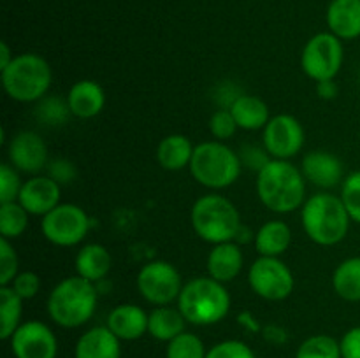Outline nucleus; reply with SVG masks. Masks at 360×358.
Instances as JSON below:
<instances>
[{"instance_id":"nucleus-1","label":"nucleus","mask_w":360,"mask_h":358,"mask_svg":"<svg viewBox=\"0 0 360 358\" xmlns=\"http://www.w3.org/2000/svg\"><path fill=\"white\" fill-rule=\"evenodd\" d=\"M306 178L290 160H273L257 174V195L269 211L294 213L306 202Z\"/></svg>"},{"instance_id":"nucleus-2","label":"nucleus","mask_w":360,"mask_h":358,"mask_svg":"<svg viewBox=\"0 0 360 358\" xmlns=\"http://www.w3.org/2000/svg\"><path fill=\"white\" fill-rule=\"evenodd\" d=\"M301 223L315 244L329 248L347 237L352 218L340 195L319 192L302 204Z\"/></svg>"},{"instance_id":"nucleus-3","label":"nucleus","mask_w":360,"mask_h":358,"mask_svg":"<svg viewBox=\"0 0 360 358\" xmlns=\"http://www.w3.org/2000/svg\"><path fill=\"white\" fill-rule=\"evenodd\" d=\"M98 291L95 283L81 276H70L60 281L48 295V314L62 329L83 326L95 314Z\"/></svg>"},{"instance_id":"nucleus-4","label":"nucleus","mask_w":360,"mask_h":358,"mask_svg":"<svg viewBox=\"0 0 360 358\" xmlns=\"http://www.w3.org/2000/svg\"><path fill=\"white\" fill-rule=\"evenodd\" d=\"M231 295L224 283L213 277H193L185 283L178 298V309L192 325H217L231 311Z\"/></svg>"},{"instance_id":"nucleus-5","label":"nucleus","mask_w":360,"mask_h":358,"mask_svg":"<svg viewBox=\"0 0 360 358\" xmlns=\"http://www.w3.org/2000/svg\"><path fill=\"white\" fill-rule=\"evenodd\" d=\"M190 223L197 237L213 246L236 241L243 228L238 207L218 193H207L193 202Z\"/></svg>"},{"instance_id":"nucleus-6","label":"nucleus","mask_w":360,"mask_h":358,"mask_svg":"<svg viewBox=\"0 0 360 358\" xmlns=\"http://www.w3.org/2000/svg\"><path fill=\"white\" fill-rule=\"evenodd\" d=\"M2 88L7 97L21 104L39 102L46 97L53 81L49 63L37 53H21L0 70Z\"/></svg>"},{"instance_id":"nucleus-7","label":"nucleus","mask_w":360,"mask_h":358,"mask_svg":"<svg viewBox=\"0 0 360 358\" xmlns=\"http://www.w3.org/2000/svg\"><path fill=\"white\" fill-rule=\"evenodd\" d=\"M190 174L199 185L210 190H225L234 185L241 174V158L221 140L197 144L190 161Z\"/></svg>"},{"instance_id":"nucleus-8","label":"nucleus","mask_w":360,"mask_h":358,"mask_svg":"<svg viewBox=\"0 0 360 358\" xmlns=\"http://www.w3.org/2000/svg\"><path fill=\"white\" fill-rule=\"evenodd\" d=\"M343 41L330 32L315 34L304 44L301 53V67L309 79H334L343 67Z\"/></svg>"},{"instance_id":"nucleus-9","label":"nucleus","mask_w":360,"mask_h":358,"mask_svg":"<svg viewBox=\"0 0 360 358\" xmlns=\"http://www.w3.org/2000/svg\"><path fill=\"white\" fill-rule=\"evenodd\" d=\"M91 220L77 204H58L51 213L42 216L41 230L46 241L60 248L81 244L88 235Z\"/></svg>"},{"instance_id":"nucleus-10","label":"nucleus","mask_w":360,"mask_h":358,"mask_svg":"<svg viewBox=\"0 0 360 358\" xmlns=\"http://www.w3.org/2000/svg\"><path fill=\"white\" fill-rule=\"evenodd\" d=\"M248 284L264 300L280 302L292 295L295 277L290 267L278 256H259L250 265Z\"/></svg>"},{"instance_id":"nucleus-11","label":"nucleus","mask_w":360,"mask_h":358,"mask_svg":"<svg viewBox=\"0 0 360 358\" xmlns=\"http://www.w3.org/2000/svg\"><path fill=\"white\" fill-rule=\"evenodd\" d=\"M136 284L141 297L153 305H169L178 302L179 293L185 286L179 270L165 260H153L146 263L137 274Z\"/></svg>"},{"instance_id":"nucleus-12","label":"nucleus","mask_w":360,"mask_h":358,"mask_svg":"<svg viewBox=\"0 0 360 358\" xmlns=\"http://www.w3.org/2000/svg\"><path fill=\"white\" fill-rule=\"evenodd\" d=\"M262 146L271 158L290 160L304 146V128L292 114H276L264 126Z\"/></svg>"},{"instance_id":"nucleus-13","label":"nucleus","mask_w":360,"mask_h":358,"mask_svg":"<svg viewBox=\"0 0 360 358\" xmlns=\"http://www.w3.org/2000/svg\"><path fill=\"white\" fill-rule=\"evenodd\" d=\"M9 343L14 358H56L58 354L55 332L39 319L21 323Z\"/></svg>"},{"instance_id":"nucleus-14","label":"nucleus","mask_w":360,"mask_h":358,"mask_svg":"<svg viewBox=\"0 0 360 358\" xmlns=\"http://www.w3.org/2000/svg\"><path fill=\"white\" fill-rule=\"evenodd\" d=\"M7 157L9 164L25 174L37 175L48 167V146L44 139L32 130H23L9 140Z\"/></svg>"},{"instance_id":"nucleus-15","label":"nucleus","mask_w":360,"mask_h":358,"mask_svg":"<svg viewBox=\"0 0 360 358\" xmlns=\"http://www.w3.org/2000/svg\"><path fill=\"white\" fill-rule=\"evenodd\" d=\"M60 186L62 185H58L48 174L32 175L21 186L18 202L27 209V213L30 216H46L58 204H62L60 202V199H62V190H60Z\"/></svg>"},{"instance_id":"nucleus-16","label":"nucleus","mask_w":360,"mask_h":358,"mask_svg":"<svg viewBox=\"0 0 360 358\" xmlns=\"http://www.w3.org/2000/svg\"><path fill=\"white\" fill-rule=\"evenodd\" d=\"M301 171L306 181L322 190H333L345 181L343 161L329 151H309L302 158Z\"/></svg>"},{"instance_id":"nucleus-17","label":"nucleus","mask_w":360,"mask_h":358,"mask_svg":"<svg viewBox=\"0 0 360 358\" xmlns=\"http://www.w3.org/2000/svg\"><path fill=\"white\" fill-rule=\"evenodd\" d=\"M70 114L79 119H90L101 114L105 105V93L97 81L81 79L70 86L67 93Z\"/></svg>"},{"instance_id":"nucleus-18","label":"nucleus","mask_w":360,"mask_h":358,"mask_svg":"<svg viewBox=\"0 0 360 358\" xmlns=\"http://www.w3.org/2000/svg\"><path fill=\"white\" fill-rule=\"evenodd\" d=\"M148 318L150 314L141 305L120 304L109 312L105 325L120 340H137L148 333Z\"/></svg>"},{"instance_id":"nucleus-19","label":"nucleus","mask_w":360,"mask_h":358,"mask_svg":"<svg viewBox=\"0 0 360 358\" xmlns=\"http://www.w3.org/2000/svg\"><path fill=\"white\" fill-rule=\"evenodd\" d=\"M74 358H122V340L108 325L94 326L77 339Z\"/></svg>"},{"instance_id":"nucleus-20","label":"nucleus","mask_w":360,"mask_h":358,"mask_svg":"<svg viewBox=\"0 0 360 358\" xmlns=\"http://www.w3.org/2000/svg\"><path fill=\"white\" fill-rule=\"evenodd\" d=\"M245 256H243L241 246L234 241L214 244L207 255V274L220 283H231L243 270Z\"/></svg>"},{"instance_id":"nucleus-21","label":"nucleus","mask_w":360,"mask_h":358,"mask_svg":"<svg viewBox=\"0 0 360 358\" xmlns=\"http://www.w3.org/2000/svg\"><path fill=\"white\" fill-rule=\"evenodd\" d=\"M326 20L330 34L341 41L360 37V0H330Z\"/></svg>"},{"instance_id":"nucleus-22","label":"nucleus","mask_w":360,"mask_h":358,"mask_svg":"<svg viewBox=\"0 0 360 358\" xmlns=\"http://www.w3.org/2000/svg\"><path fill=\"white\" fill-rule=\"evenodd\" d=\"M112 269V256L105 246L90 242L84 244L76 255V274L84 279L97 283L102 281Z\"/></svg>"},{"instance_id":"nucleus-23","label":"nucleus","mask_w":360,"mask_h":358,"mask_svg":"<svg viewBox=\"0 0 360 358\" xmlns=\"http://www.w3.org/2000/svg\"><path fill=\"white\" fill-rule=\"evenodd\" d=\"M229 109H231L238 126L243 130H264V126L271 119L269 105L255 95H238L231 102Z\"/></svg>"},{"instance_id":"nucleus-24","label":"nucleus","mask_w":360,"mask_h":358,"mask_svg":"<svg viewBox=\"0 0 360 358\" xmlns=\"http://www.w3.org/2000/svg\"><path fill=\"white\" fill-rule=\"evenodd\" d=\"M193 146L190 139L181 133H172V135L164 137L157 147V160L162 168L169 172L183 171L190 167V161L193 157Z\"/></svg>"},{"instance_id":"nucleus-25","label":"nucleus","mask_w":360,"mask_h":358,"mask_svg":"<svg viewBox=\"0 0 360 358\" xmlns=\"http://www.w3.org/2000/svg\"><path fill=\"white\" fill-rule=\"evenodd\" d=\"M186 323L188 321L178 307L157 305L148 318V333L162 343H171L179 333L185 332Z\"/></svg>"},{"instance_id":"nucleus-26","label":"nucleus","mask_w":360,"mask_h":358,"mask_svg":"<svg viewBox=\"0 0 360 358\" xmlns=\"http://www.w3.org/2000/svg\"><path fill=\"white\" fill-rule=\"evenodd\" d=\"M292 242V230L285 221H266L255 234V249L260 256L283 255Z\"/></svg>"},{"instance_id":"nucleus-27","label":"nucleus","mask_w":360,"mask_h":358,"mask_svg":"<svg viewBox=\"0 0 360 358\" xmlns=\"http://www.w3.org/2000/svg\"><path fill=\"white\" fill-rule=\"evenodd\" d=\"M333 288L343 300L360 302V256L343 260L334 269Z\"/></svg>"},{"instance_id":"nucleus-28","label":"nucleus","mask_w":360,"mask_h":358,"mask_svg":"<svg viewBox=\"0 0 360 358\" xmlns=\"http://www.w3.org/2000/svg\"><path fill=\"white\" fill-rule=\"evenodd\" d=\"M23 316V298L11 286H0V337L9 340Z\"/></svg>"},{"instance_id":"nucleus-29","label":"nucleus","mask_w":360,"mask_h":358,"mask_svg":"<svg viewBox=\"0 0 360 358\" xmlns=\"http://www.w3.org/2000/svg\"><path fill=\"white\" fill-rule=\"evenodd\" d=\"M28 216L30 214L18 200L0 204V235L9 241L21 237L28 228Z\"/></svg>"},{"instance_id":"nucleus-30","label":"nucleus","mask_w":360,"mask_h":358,"mask_svg":"<svg viewBox=\"0 0 360 358\" xmlns=\"http://www.w3.org/2000/svg\"><path fill=\"white\" fill-rule=\"evenodd\" d=\"M295 358H343L340 340L327 333L308 337L297 347Z\"/></svg>"},{"instance_id":"nucleus-31","label":"nucleus","mask_w":360,"mask_h":358,"mask_svg":"<svg viewBox=\"0 0 360 358\" xmlns=\"http://www.w3.org/2000/svg\"><path fill=\"white\" fill-rule=\"evenodd\" d=\"M207 350L202 339L192 332L179 333L176 339L167 343L165 358H206Z\"/></svg>"},{"instance_id":"nucleus-32","label":"nucleus","mask_w":360,"mask_h":358,"mask_svg":"<svg viewBox=\"0 0 360 358\" xmlns=\"http://www.w3.org/2000/svg\"><path fill=\"white\" fill-rule=\"evenodd\" d=\"M35 116L44 125H63L67 121V118L70 116V109L67 100L55 97H44L39 100L37 109H35Z\"/></svg>"},{"instance_id":"nucleus-33","label":"nucleus","mask_w":360,"mask_h":358,"mask_svg":"<svg viewBox=\"0 0 360 358\" xmlns=\"http://www.w3.org/2000/svg\"><path fill=\"white\" fill-rule=\"evenodd\" d=\"M341 200L350 214L352 221L360 225V171L352 172L341 185Z\"/></svg>"},{"instance_id":"nucleus-34","label":"nucleus","mask_w":360,"mask_h":358,"mask_svg":"<svg viewBox=\"0 0 360 358\" xmlns=\"http://www.w3.org/2000/svg\"><path fill=\"white\" fill-rule=\"evenodd\" d=\"M23 181L20 178V171L11 164L0 165V204L14 202L18 200Z\"/></svg>"},{"instance_id":"nucleus-35","label":"nucleus","mask_w":360,"mask_h":358,"mask_svg":"<svg viewBox=\"0 0 360 358\" xmlns=\"http://www.w3.org/2000/svg\"><path fill=\"white\" fill-rule=\"evenodd\" d=\"M18 255L14 251L9 239H0V286H11L14 277L18 276Z\"/></svg>"},{"instance_id":"nucleus-36","label":"nucleus","mask_w":360,"mask_h":358,"mask_svg":"<svg viewBox=\"0 0 360 358\" xmlns=\"http://www.w3.org/2000/svg\"><path fill=\"white\" fill-rule=\"evenodd\" d=\"M238 123H236L234 116H232L231 109H218V111L213 112L210 119V132L213 133L214 140H225L232 139L238 132Z\"/></svg>"},{"instance_id":"nucleus-37","label":"nucleus","mask_w":360,"mask_h":358,"mask_svg":"<svg viewBox=\"0 0 360 358\" xmlns=\"http://www.w3.org/2000/svg\"><path fill=\"white\" fill-rule=\"evenodd\" d=\"M206 358H255V353L243 340L227 339L207 350Z\"/></svg>"},{"instance_id":"nucleus-38","label":"nucleus","mask_w":360,"mask_h":358,"mask_svg":"<svg viewBox=\"0 0 360 358\" xmlns=\"http://www.w3.org/2000/svg\"><path fill=\"white\" fill-rule=\"evenodd\" d=\"M239 158H241L243 167L250 168V171H255L257 174L273 160L271 154L267 153L266 147L255 146V144H245L243 150L239 151Z\"/></svg>"},{"instance_id":"nucleus-39","label":"nucleus","mask_w":360,"mask_h":358,"mask_svg":"<svg viewBox=\"0 0 360 358\" xmlns=\"http://www.w3.org/2000/svg\"><path fill=\"white\" fill-rule=\"evenodd\" d=\"M11 288L23 300H30V298L37 297V293L41 291V277H39V274L32 272V270H23V272H20L14 277Z\"/></svg>"},{"instance_id":"nucleus-40","label":"nucleus","mask_w":360,"mask_h":358,"mask_svg":"<svg viewBox=\"0 0 360 358\" xmlns=\"http://www.w3.org/2000/svg\"><path fill=\"white\" fill-rule=\"evenodd\" d=\"M48 175L55 179L58 185H67L76 179V167L72 161L65 160V158H56L51 164H48Z\"/></svg>"},{"instance_id":"nucleus-41","label":"nucleus","mask_w":360,"mask_h":358,"mask_svg":"<svg viewBox=\"0 0 360 358\" xmlns=\"http://www.w3.org/2000/svg\"><path fill=\"white\" fill-rule=\"evenodd\" d=\"M340 346L343 358H360V325L350 329L341 337Z\"/></svg>"},{"instance_id":"nucleus-42","label":"nucleus","mask_w":360,"mask_h":358,"mask_svg":"<svg viewBox=\"0 0 360 358\" xmlns=\"http://www.w3.org/2000/svg\"><path fill=\"white\" fill-rule=\"evenodd\" d=\"M264 339L271 344H285L288 340V333L283 326L280 325H267L262 326V332Z\"/></svg>"},{"instance_id":"nucleus-43","label":"nucleus","mask_w":360,"mask_h":358,"mask_svg":"<svg viewBox=\"0 0 360 358\" xmlns=\"http://www.w3.org/2000/svg\"><path fill=\"white\" fill-rule=\"evenodd\" d=\"M338 91H340V88H338L336 81L334 79H327V81H320V83H316V93H319V97L323 98V100H333V98H336Z\"/></svg>"},{"instance_id":"nucleus-44","label":"nucleus","mask_w":360,"mask_h":358,"mask_svg":"<svg viewBox=\"0 0 360 358\" xmlns=\"http://www.w3.org/2000/svg\"><path fill=\"white\" fill-rule=\"evenodd\" d=\"M238 321L239 325H241L245 330H248V332H255V333L262 332V326H260V323L257 321V318L252 314V312L243 311L241 314H239Z\"/></svg>"},{"instance_id":"nucleus-45","label":"nucleus","mask_w":360,"mask_h":358,"mask_svg":"<svg viewBox=\"0 0 360 358\" xmlns=\"http://www.w3.org/2000/svg\"><path fill=\"white\" fill-rule=\"evenodd\" d=\"M13 60H14L13 51H11V48L7 46V42L2 41V42H0V70L6 69V67L9 65Z\"/></svg>"}]
</instances>
